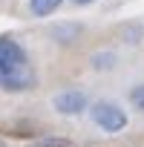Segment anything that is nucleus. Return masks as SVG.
Listing matches in <instances>:
<instances>
[{
  "mask_svg": "<svg viewBox=\"0 0 144 147\" xmlns=\"http://www.w3.org/2000/svg\"><path fill=\"white\" fill-rule=\"evenodd\" d=\"M32 87H35V69L23 46L9 35H0V90L26 92Z\"/></svg>",
  "mask_w": 144,
  "mask_h": 147,
  "instance_id": "f257e3e1",
  "label": "nucleus"
},
{
  "mask_svg": "<svg viewBox=\"0 0 144 147\" xmlns=\"http://www.w3.org/2000/svg\"><path fill=\"white\" fill-rule=\"evenodd\" d=\"M92 121H95L101 130H107V133H118V130L127 127L124 110H121L118 104H112V101H98V104L92 107Z\"/></svg>",
  "mask_w": 144,
  "mask_h": 147,
  "instance_id": "f03ea898",
  "label": "nucleus"
},
{
  "mask_svg": "<svg viewBox=\"0 0 144 147\" xmlns=\"http://www.w3.org/2000/svg\"><path fill=\"white\" fill-rule=\"evenodd\" d=\"M52 104H55V110L63 113V115H78L81 110H87V95L78 92V90H63V92H58V95L52 98Z\"/></svg>",
  "mask_w": 144,
  "mask_h": 147,
  "instance_id": "7ed1b4c3",
  "label": "nucleus"
},
{
  "mask_svg": "<svg viewBox=\"0 0 144 147\" xmlns=\"http://www.w3.org/2000/svg\"><path fill=\"white\" fill-rule=\"evenodd\" d=\"M58 6H61V0H29V12H32L35 18H46V15H52Z\"/></svg>",
  "mask_w": 144,
  "mask_h": 147,
  "instance_id": "20e7f679",
  "label": "nucleus"
},
{
  "mask_svg": "<svg viewBox=\"0 0 144 147\" xmlns=\"http://www.w3.org/2000/svg\"><path fill=\"white\" fill-rule=\"evenodd\" d=\"M130 101H133V107H135V110H141V113H144V84L133 87V92H130Z\"/></svg>",
  "mask_w": 144,
  "mask_h": 147,
  "instance_id": "39448f33",
  "label": "nucleus"
},
{
  "mask_svg": "<svg viewBox=\"0 0 144 147\" xmlns=\"http://www.w3.org/2000/svg\"><path fill=\"white\" fill-rule=\"evenodd\" d=\"M38 147H69V141H63V138H46V141H40Z\"/></svg>",
  "mask_w": 144,
  "mask_h": 147,
  "instance_id": "423d86ee",
  "label": "nucleus"
},
{
  "mask_svg": "<svg viewBox=\"0 0 144 147\" xmlns=\"http://www.w3.org/2000/svg\"><path fill=\"white\" fill-rule=\"evenodd\" d=\"M72 3H78V6H87V3H95V0H72Z\"/></svg>",
  "mask_w": 144,
  "mask_h": 147,
  "instance_id": "0eeeda50",
  "label": "nucleus"
},
{
  "mask_svg": "<svg viewBox=\"0 0 144 147\" xmlns=\"http://www.w3.org/2000/svg\"><path fill=\"white\" fill-rule=\"evenodd\" d=\"M0 147H6V144H3V141H0Z\"/></svg>",
  "mask_w": 144,
  "mask_h": 147,
  "instance_id": "6e6552de",
  "label": "nucleus"
}]
</instances>
